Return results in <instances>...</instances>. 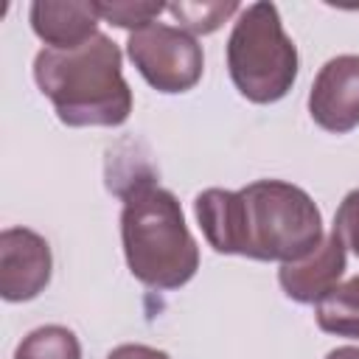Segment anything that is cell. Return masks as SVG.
Here are the masks:
<instances>
[{"instance_id":"6da1fadb","label":"cell","mask_w":359,"mask_h":359,"mask_svg":"<svg viewBox=\"0 0 359 359\" xmlns=\"http://www.w3.org/2000/svg\"><path fill=\"white\" fill-rule=\"evenodd\" d=\"M194 210L208 244L224 255L297 264L325 238L314 199L283 180H255L241 191L208 188Z\"/></svg>"},{"instance_id":"7a4b0ae2","label":"cell","mask_w":359,"mask_h":359,"mask_svg":"<svg viewBox=\"0 0 359 359\" xmlns=\"http://www.w3.org/2000/svg\"><path fill=\"white\" fill-rule=\"evenodd\" d=\"M34 79L67 126H121L132 112L121 50L104 34L73 50H39Z\"/></svg>"},{"instance_id":"3957f363","label":"cell","mask_w":359,"mask_h":359,"mask_svg":"<svg viewBox=\"0 0 359 359\" xmlns=\"http://www.w3.org/2000/svg\"><path fill=\"white\" fill-rule=\"evenodd\" d=\"M121 238L132 275L151 289H180L199 269V247L177 196L151 180L123 191Z\"/></svg>"},{"instance_id":"277c9868","label":"cell","mask_w":359,"mask_h":359,"mask_svg":"<svg viewBox=\"0 0 359 359\" xmlns=\"http://www.w3.org/2000/svg\"><path fill=\"white\" fill-rule=\"evenodd\" d=\"M227 70L238 93L255 104H272L292 90L297 48L272 3H252L241 11L227 39Z\"/></svg>"},{"instance_id":"5b68a950","label":"cell","mask_w":359,"mask_h":359,"mask_svg":"<svg viewBox=\"0 0 359 359\" xmlns=\"http://www.w3.org/2000/svg\"><path fill=\"white\" fill-rule=\"evenodd\" d=\"M126 50L140 76L160 93H185L202 79V48L182 28L151 22L129 34Z\"/></svg>"},{"instance_id":"8992f818","label":"cell","mask_w":359,"mask_h":359,"mask_svg":"<svg viewBox=\"0 0 359 359\" xmlns=\"http://www.w3.org/2000/svg\"><path fill=\"white\" fill-rule=\"evenodd\" d=\"M50 247L28 227L0 233V294L11 303L36 297L50 280Z\"/></svg>"},{"instance_id":"52a82bcc","label":"cell","mask_w":359,"mask_h":359,"mask_svg":"<svg viewBox=\"0 0 359 359\" xmlns=\"http://www.w3.org/2000/svg\"><path fill=\"white\" fill-rule=\"evenodd\" d=\"M309 112L325 132L342 135L359 126V56L325 62L309 93Z\"/></svg>"},{"instance_id":"ba28073f","label":"cell","mask_w":359,"mask_h":359,"mask_svg":"<svg viewBox=\"0 0 359 359\" xmlns=\"http://www.w3.org/2000/svg\"><path fill=\"white\" fill-rule=\"evenodd\" d=\"M342 272H345V244L331 230L309 258L297 264H283L278 280L286 297L297 303H317L339 283Z\"/></svg>"},{"instance_id":"9c48e42d","label":"cell","mask_w":359,"mask_h":359,"mask_svg":"<svg viewBox=\"0 0 359 359\" xmlns=\"http://www.w3.org/2000/svg\"><path fill=\"white\" fill-rule=\"evenodd\" d=\"M95 3H34L31 28L53 50H73L90 42L98 31Z\"/></svg>"},{"instance_id":"30bf717a","label":"cell","mask_w":359,"mask_h":359,"mask_svg":"<svg viewBox=\"0 0 359 359\" xmlns=\"http://www.w3.org/2000/svg\"><path fill=\"white\" fill-rule=\"evenodd\" d=\"M314 317L323 331L359 339V275L337 283L325 297H320Z\"/></svg>"},{"instance_id":"8fae6325","label":"cell","mask_w":359,"mask_h":359,"mask_svg":"<svg viewBox=\"0 0 359 359\" xmlns=\"http://www.w3.org/2000/svg\"><path fill=\"white\" fill-rule=\"evenodd\" d=\"M14 359H81V345L70 328L42 325L17 345Z\"/></svg>"},{"instance_id":"7c38bea8","label":"cell","mask_w":359,"mask_h":359,"mask_svg":"<svg viewBox=\"0 0 359 359\" xmlns=\"http://www.w3.org/2000/svg\"><path fill=\"white\" fill-rule=\"evenodd\" d=\"M165 11L174 14L177 22L191 34H210L230 14H236L238 6L236 3H171L165 6Z\"/></svg>"},{"instance_id":"4fadbf2b","label":"cell","mask_w":359,"mask_h":359,"mask_svg":"<svg viewBox=\"0 0 359 359\" xmlns=\"http://www.w3.org/2000/svg\"><path fill=\"white\" fill-rule=\"evenodd\" d=\"M95 11L101 20L118 25V28H132L140 31L154 22L160 11H165L163 3H95Z\"/></svg>"},{"instance_id":"5bb4252c","label":"cell","mask_w":359,"mask_h":359,"mask_svg":"<svg viewBox=\"0 0 359 359\" xmlns=\"http://www.w3.org/2000/svg\"><path fill=\"white\" fill-rule=\"evenodd\" d=\"M334 233H337V236L342 238V244L351 247L353 255L359 258V188L351 191V194L342 199V205H339V210H337V216H334Z\"/></svg>"},{"instance_id":"9a60e30c","label":"cell","mask_w":359,"mask_h":359,"mask_svg":"<svg viewBox=\"0 0 359 359\" xmlns=\"http://www.w3.org/2000/svg\"><path fill=\"white\" fill-rule=\"evenodd\" d=\"M107 359H168V353L149 345H118Z\"/></svg>"},{"instance_id":"2e32d148","label":"cell","mask_w":359,"mask_h":359,"mask_svg":"<svg viewBox=\"0 0 359 359\" xmlns=\"http://www.w3.org/2000/svg\"><path fill=\"white\" fill-rule=\"evenodd\" d=\"M325 359H359V348L353 345H345V348H334Z\"/></svg>"}]
</instances>
